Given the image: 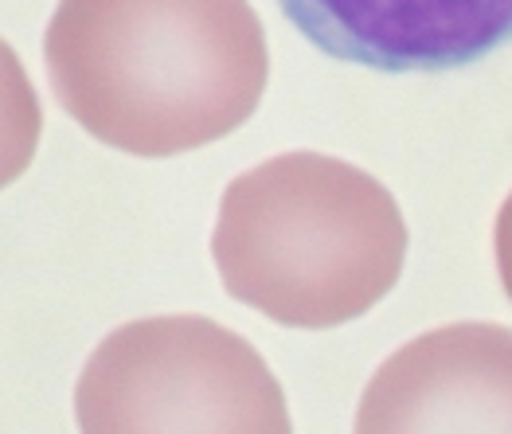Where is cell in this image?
Segmentation results:
<instances>
[{"label":"cell","mask_w":512,"mask_h":434,"mask_svg":"<svg viewBox=\"0 0 512 434\" xmlns=\"http://www.w3.org/2000/svg\"><path fill=\"white\" fill-rule=\"evenodd\" d=\"M43 63L94 141L149 161L235 133L270 79L251 0H59Z\"/></svg>","instance_id":"obj_1"},{"label":"cell","mask_w":512,"mask_h":434,"mask_svg":"<svg viewBox=\"0 0 512 434\" xmlns=\"http://www.w3.org/2000/svg\"><path fill=\"white\" fill-rule=\"evenodd\" d=\"M212 259L235 302L286 329H337L399 286L407 219L372 173L294 149L223 188Z\"/></svg>","instance_id":"obj_2"},{"label":"cell","mask_w":512,"mask_h":434,"mask_svg":"<svg viewBox=\"0 0 512 434\" xmlns=\"http://www.w3.org/2000/svg\"><path fill=\"white\" fill-rule=\"evenodd\" d=\"M75 423L90 434L294 427L286 391L258 348L196 313L114 329L79 376Z\"/></svg>","instance_id":"obj_3"},{"label":"cell","mask_w":512,"mask_h":434,"mask_svg":"<svg viewBox=\"0 0 512 434\" xmlns=\"http://www.w3.org/2000/svg\"><path fill=\"white\" fill-rule=\"evenodd\" d=\"M356 431H512V329L458 321L407 341L368 380Z\"/></svg>","instance_id":"obj_4"},{"label":"cell","mask_w":512,"mask_h":434,"mask_svg":"<svg viewBox=\"0 0 512 434\" xmlns=\"http://www.w3.org/2000/svg\"><path fill=\"white\" fill-rule=\"evenodd\" d=\"M317 51L387 75L454 71L512 40V0H278Z\"/></svg>","instance_id":"obj_5"},{"label":"cell","mask_w":512,"mask_h":434,"mask_svg":"<svg viewBox=\"0 0 512 434\" xmlns=\"http://www.w3.org/2000/svg\"><path fill=\"white\" fill-rule=\"evenodd\" d=\"M493 255H497V274H501V286L512 298V192L509 200L501 204L497 212V227H493Z\"/></svg>","instance_id":"obj_6"}]
</instances>
